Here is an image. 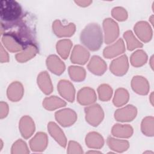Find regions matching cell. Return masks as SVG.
<instances>
[{
	"mask_svg": "<svg viewBox=\"0 0 154 154\" xmlns=\"http://www.w3.org/2000/svg\"><path fill=\"white\" fill-rule=\"evenodd\" d=\"M24 88L23 85L19 81L11 82L7 90L8 99L12 102H17L20 100L23 95Z\"/></svg>",
	"mask_w": 154,
	"mask_h": 154,
	"instance_id": "21",
	"label": "cell"
},
{
	"mask_svg": "<svg viewBox=\"0 0 154 154\" xmlns=\"http://www.w3.org/2000/svg\"><path fill=\"white\" fill-rule=\"evenodd\" d=\"M112 88L108 84H103L97 88L99 98L103 102H106L111 99L112 95Z\"/></svg>",
	"mask_w": 154,
	"mask_h": 154,
	"instance_id": "34",
	"label": "cell"
},
{
	"mask_svg": "<svg viewBox=\"0 0 154 154\" xmlns=\"http://www.w3.org/2000/svg\"><path fill=\"white\" fill-rule=\"evenodd\" d=\"M90 58V52L84 46L77 45L72 50L70 56V61L73 64L80 65L85 64Z\"/></svg>",
	"mask_w": 154,
	"mask_h": 154,
	"instance_id": "12",
	"label": "cell"
},
{
	"mask_svg": "<svg viewBox=\"0 0 154 154\" xmlns=\"http://www.w3.org/2000/svg\"><path fill=\"white\" fill-rule=\"evenodd\" d=\"M1 40L4 48L13 53L19 52L28 46L16 35L8 32L4 33L2 35Z\"/></svg>",
	"mask_w": 154,
	"mask_h": 154,
	"instance_id": "4",
	"label": "cell"
},
{
	"mask_svg": "<svg viewBox=\"0 0 154 154\" xmlns=\"http://www.w3.org/2000/svg\"><path fill=\"white\" fill-rule=\"evenodd\" d=\"M48 144V138L46 133L37 132L29 141V147L32 152H41L44 151Z\"/></svg>",
	"mask_w": 154,
	"mask_h": 154,
	"instance_id": "13",
	"label": "cell"
},
{
	"mask_svg": "<svg viewBox=\"0 0 154 154\" xmlns=\"http://www.w3.org/2000/svg\"><path fill=\"white\" fill-rule=\"evenodd\" d=\"M137 109L132 105H128L117 109L114 112L115 119L120 122H129L132 121L137 116Z\"/></svg>",
	"mask_w": 154,
	"mask_h": 154,
	"instance_id": "8",
	"label": "cell"
},
{
	"mask_svg": "<svg viewBox=\"0 0 154 154\" xmlns=\"http://www.w3.org/2000/svg\"><path fill=\"white\" fill-rule=\"evenodd\" d=\"M57 89L59 94L66 100L73 102L75 97V89L73 85L69 81L61 79L59 81Z\"/></svg>",
	"mask_w": 154,
	"mask_h": 154,
	"instance_id": "11",
	"label": "cell"
},
{
	"mask_svg": "<svg viewBox=\"0 0 154 154\" xmlns=\"http://www.w3.org/2000/svg\"><path fill=\"white\" fill-rule=\"evenodd\" d=\"M123 37L126 42L127 48L129 51H133L137 48L143 47V43L136 38L134 33L131 30L125 32L123 34Z\"/></svg>",
	"mask_w": 154,
	"mask_h": 154,
	"instance_id": "32",
	"label": "cell"
},
{
	"mask_svg": "<svg viewBox=\"0 0 154 154\" xmlns=\"http://www.w3.org/2000/svg\"><path fill=\"white\" fill-rule=\"evenodd\" d=\"M135 34L138 38L144 43H147L152 38V29L149 23L145 21H139L134 28Z\"/></svg>",
	"mask_w": 154,
	"mask_h": 154,
	"instance_id": "10",
	"label": "cell"
},
{
	"mask_svg": "<svg viewBox=\"0 0 154 154\" xmlns=\"http://www.w3.org/2000/svg\"><path fill=\"white\" fill-rule=\"evenodd\" d=\"M129 99V94L124 88H119L116 90L112 102L115 106L120 107L125 105Z\"/></svg>",
	"mask_w": 154,
	"mask_h": 154,
	"instance_id": "29",
	"label": "cell"
},
{
	"mask_svg": "<svg viewBox=\"0 0 154 154\" xmlns=\"http://www.w3.org/2000/svg\"><path fill=\"white\" fill-rule=\"evenodd\" d=\"M0 61L1 63H7L9 61V55L5 48L3 47L2 44L1 45L0 49Z\"/></svg>",
	"mask_w": 154,
	"mask_h": 154,
	"instance_id": "39",
	"label": "cell"
},
{
	"mask_svg": "<svg viewBox=\"0 0 154 154\" xmlns=\"http://www.w3.org/2000/svg\"><path fill=\"white\" fill-rule=\"evenodd\" d=\"M87 153H100L101 152H99V151H97V150H90V151H88L87 152Z\"/></svg>",
	"mask_w": 154,
	"mask_h": 154,
	"instance_id": "43",
	"label": "cell"
},
{
	"mask_svg": "<svg viewBox=\"0 0 154 154\" xmlns=\"http://www.w3.org/2000/svg\"><path fill=\"white\" fill-rule=\"evenodd\" d=\"M86 122L92 126H97L104 118V112L97 103L91 104L84 109Z\"/></svg>",
	"mask_w": 154,
	"mask_h": 154,
	"instance_id": "3",
	"label": "cell"
},
{
	"mask_svg": "<svg viewBox=\"0 0 154 154\" xmlns=\"http://www.w3.org/2000/svg\"><path fill=\"white\" fill-rule=\"evenodd\" d=\"M67 153H83L82 148L81 145L75 141H70L68 144Z\"/></svg>",
	"mask_w": 154,
	"mask_h": 154,
	"instance_id": "37",
	"label": "cell"
},
{
	"mask_svg": "<svg viewBox=\"0 0 154 154\" xmlns=\"http://www.w3.org/2000/svg\"><path fill=\"white\" fill-rule=\"evenodd\" d=\"M19 129L22 137L25 139H28L32 135L35 131V123L31 117L28 116H25L20 120Z\"/></svg>",
	"mask_w": 154,
	"mask_h": 154,
	"instance_id": "15",
	"label": "cell"
},
{
	"mask_svg": "<svg viewBox=\"0 0 154 154\" xmlns=\"http://www.w3.org/2000/svg\"><path fill=\"white\" fill-rule=\"evenodd\" d=\"M66 102L56 96L46 97L43 101V106L48 111H54L58 108L65 106Z\"/></svg>",
	"mask_w": 154,
	"mask_h": 154,
	"instance_id": "26",
	"label": "cell"
},
{
	"mask_svg": "<svg viewBox=\"0 0 154 154\" xmlns=\"http://www.w3.org/2000/svg\"><path fill=\"white\" fill-rule=\"evenodd\" d=\"M150 65L151 66V68L152 69H153V56L152 55L150 58Z\"/></svg>",
	"mask_w": 154,
	"mask_h": 154,
	"instance_id": "42",
	"label": "cell"
},
{
	"mask_svg": "<svg viewBox=\"0 0 154 154\" xmlns=\"http://www.w3.org/2000/svg\"><path fill=\"white\" fill-rule=\"evenodd\" d=\"M73 45L72 42L69 39H63L59 40L56 45L58 54L63 59H67Z\"/></svg>",
	"mask_w": 154,
	"mask_h": 154,
	"instance_id": "28",
	"label": "cell"
},
{
	"mask_svg": "<svg viewBox=\"0 0 154 154\" xmlns=\"http://www.w3.org/2000/svg\"><path fill=\"white\" fill-rule=\"evenodd\" d=\"M112 16L117 20L122 22L128 18L127 11L122 7H116L112 8L111 11Z\"/></svg>",
	"mask_w": 154,
	"mask_h": 154,
	"instance_id": "36",
	"label": "cell"
},
{
	"mask_svg": "<svg viewBox=\"0 0 154 154\" xmlns=\"http://www.w3.org/2000/svg\"><path fill=\"white\" fill-rule=\"evenodd\" d=\"M57 122L63 127H69L73 125L77 120V114L70 108H64L55 113Z\"/></svg>",
	"mask_w": 154,
	"mask_h": 154,
	"instance_id": "6",
	"label": "cell"
},
{
	"mask_svg": "<svg viewBox=\"0 0 154 154\" xmlns=\"http://www.w3.org/2000/svg\"><path fill=\"white\" fill-rule=\"evenodd\" d=\"M38 87L46 95L50 94L53 91V85L49 73L46 71L40 72L37 79Z\"/></svg>",
	"mask_w": 154,
	"mask_h": 154,
	"instance_id": "22",
	"label": "cell"
},
{
	"mask_svg": "<svg viewBox=\"0 0 154 154\" xmlns=\"http://www.w3.org/2000/svg\"><path fill=\"white\" fill-rule=\"evenodd\" d=\"M125 50L123 40L122 38H119L115 43L106 47L103 51V55L106 58H112L123 54Z\"/></svg>",
	"mask_w": 154,
	"mask_h": 154,
	"instance_id": "16",
	"label": "cell"
},
{
	"mask_svg": "<svg viewBox=\"0 0 154 154\" xmlns=\"http://www.w3.org/2000/svg\"><path fill=\"white\" fill-rule=\"evenodd\" d=\"M129 69L128 59L126 55H122L113 60L109 66L111 73L116 76H123Z\"/></svg>",
	"mask_w": 154,
	"mask_h": 154,
	"instance_id": "7",
	"label": "cell"
},
{
	"mask_svg": "<svg viewBox=\"0 0 154 154\" xmlns=\"http://www.w3.org/2000/svg\"><path fill=\"white\" fill-rule=\"evenodd\" d=\"M69 75L70 79L75 82H81L85 79L86 71L80 66H70L68 69Z\"/></svg>",
	"mask_w": 154,
	"mask_h": 154,
	"instance_id": "31",
	"label": "cell"
},
{
	"mask_svg": "<svg viewBox=\"0 0 154 154\" xmlns=\"http://www.w3.org/2000/svg\"><path fill=\"white\" fill-rule=\"evenodd\" d=\"M46 64L48 69L57 75H61L66 69L64 63L56 55H51L48 57Z\"/></svg>",
	"mask_w": 154,
	"mask_h": 154,
	"instance_id": "19",
	"label": "cell"
},
{
	"mask_svg": "<svg viewBox=\"0 0 154 154\" xmlns=\"http://www.w3.org/2000/svg\"><path fill=\"white\" fill-rule=\"evenodd\" d=\"M29 153V150L26 143L21 139L16 141L12 145L11 149V154H27Z\"/></svg>",
	"mask_w": 154,
	"mask_h": 154,
	"instance_id": "35",
	"label": "cell"
},
{
	"mask_svg": "<svg viewBox=\"0 0 154 154\" xmlns=\"http://www.w3.org/2000/svg\"><path fill=\"white\" fill-rule=\"evenodd\" d=\"M153 122L154 119L152 116H147L143 119L141 124V130L144 135L147 137L154 135Z\"/></svg>",
	"mask_w": 154,
	"mask_h": 154,
	"instance_id": "33",
	"label": "cell"
},
{
	"mask_svg": "<svg viewBox=\"0 0 154 154\" xmlns=\"http://www.w3.org/2000/svg\"><path fill=\"white\" fill-rule=\"evenodd\" d=\"M9 112V107L7 103L1 101L0 102V118L1 119L5 118Z\"/></svg>",
	"mask_w": 154,
	"mask_h": 154,
	"instance_id": "38",
	"label": "cell"
},
{
	"mask_svg": "<svg viewBox=\"0 0 154 154\" xmlns=\"http://www.w3.org/2000/svg\"><path fill=\"white\" fill-rule=\"evenodd\" d=\"M87 69L93 74L100 76L106 72L107 65L102 58L97 55H94L89 61Z\"/></svg>",
	"mask_w": 154,
	"mask_h": 154,
	"instance_id": "17",
	"label": "cell"
},
{
	"mask_svg": "<svg viewBox=\"0 0 154 154\" xmlns=\"http://www.w3.org/2000/svg\"><path fill=\"white\" fill-rule=\"evenodd\" d=\"M153 15H152V16H151V17L149 18V20L151 21V23H152V25H153Z\"/></svg>",
	"mask_w": 154,
	"mask_h": 154,
	"instance_id": "44",
	"label": "cell"
},
{
	"mask_svg": "<svg viewBox=\"0 0 154 154\" xmlns=\"http://www.w3.org/2000/svg\"><path fill=\"white\" fill-rule=\"evenodd\" d=\"M106 142L109 149L119 153L126 151L129 147V141L125 140H120L109 137L107 138Z\"/></svg>",
	"mask_w": 154,
	"mask_h": 154,
	"instance_id": "27",
	"label": "cell"
},
{
	"mask_svg": "<svg viewBox=\"0 0 154 154\" xmlns=\"http://www.w3.org/2000/svg\"><path fill=\"white\" fill-rule=\"evenodd\" d=\"M131 87L134 92L140 95H146L150 89L148 81L142 76H135L131 80Z\"/></svg>",
	"mask_w": 154,
	"mask_h": 154,
	"instance_id": "18",
	"label": "cell"
},
{
	"mask_svg": "<svg viewBox=\"0 0 154 154\" xmlns=\"http://www.w3.org/2000/svg\"><path fill=\"white\" fill-rule=\"evenodd\" d=\"M149 99H150V103L152 104V105L153 106V93L152 92L150 96V97H149Z\"/></svg>",
	"mask_w": 154,
	"mask_h": 154,
	"instance_id": "41",
	"label": "cell"
},
{
	"mask_svg": "<svg viewBox=\"0 0 154 154\" xmlns=\"http://www.w3.org/2000/svg\"><path fill=\"white\" fill-rule=\"evenodd\" d=\"M22 9L20 4L14 0H2L0 2V17L1 23H11L21 19Z\"/></svg>",
	"mask_w": 154,
	"mask_h": 154,
	"instance_id": "2",
	"label": "cell"
},
{
	"mask_svg": "<svg viewBox=\"0 0 154 154\" xmlns=\"http://www.w3.org/2000/svg\"><path fill=\"white\" fill-rule=\"evenodd\" d=\"M103 34L100 25L96 23L88 24L81 31L80 41L88 49L96 51L103 43Z\"/></svg>",
	"mask_w": 154,
	"mask_h": 154,
	"instance_id": "1",
	"label": "cell"
},
{
	"mask_svg": "<svg viewBox=\"0 0 154 154\" xmlns=\"http://www.w3.org/2000/svg\"><path fill=\"white\" fill-rule=\"evenodd\" d=\"M133 128L129 125H122L117 123L114 125L111 129L112 135L117 138H128L133 134Z\"/></svg>",
	"mask_w": 154,
	"mask_h": 154,
	"instance_id": "25",
	"label": "cell"
},
{
	"mask_svg": "<svg viewBox=\"0 0 154 154\" xmlns=\"http://www.w3.org/2000/svg\"><path fill=\"white\" fill-rule=\"evenodd\" d=\"M147 61L146 53L141 49H138L133 52L130 57V61L132 66L135 67L143 66Z\"/></svg>",
	"mask_w": 154,
	"mask_h": 154,
	"instance_id": "30",
	"label": "cell"
},
{
	"mask_svg": "<svg viewBox=\"0 0 154 154\" xmlns=\"http://www.w3.org/2000/svg\"><path fill=\"white\" fill-rule=\"evenodd\" d=\"M38 49L35 43L29 44L23 51L16 54V59L19 63H25L31 60L38 53Z\"/></svg>",
	"mask_w": 154,
	"mask_h": 154,
	"instance_id": "24",
	"label": "cell"
},
{
	"mask_svg": "<svg viewBox=\"0 0 154 154\" xmlns=\"http://www.w3.org/2000/svg\"><path fill=\"white\" fill-rule=\"evenodd\" d=\"M2 146H3V142H2V140H1V147H0V151L2 150Z\"/></svg>",
	"mask_w": 154,
	"mask_h": 154,
	"instance_id": "45",
	"label": "cell"
},
{
	"mask_svg": "<svg viewBox=\"0 0 154 154\" xmlns=\"http://www.w3.org/2000/svg\"><path fill=\"white\" fill-rule=\"evenodd\" d=\"M85 142L88 148L93 149H100L104 145L103 137L97 132L88 133L85 137Z\"/></svg>",
	"mask_w": 154,
	"mask_h": 154,
	"instance_id": "23",
	"label": "cell"
},
{
	"mask_svg": "<svg viewBox=\"0 0 154 154\" xmlns=\"http://www.w3.org/2000/svg\"><path fill=\"white\" fill-rule=\"evenodd\" d=\"M75 2L79 6L82 7H86L89 6L91 3L92 1L90 0H82V1H75Z\"/></svg>",
	"mask_w": 154,
	"mask_h": 154,
	"instance_id": "40",
	"label": "cell"
},
{
	"mask_svg": "<svg viewBox=\"0 0 154 154\" xmlns=\"http://www.w3.org/2000/svg\"><path fill=\"white\" fill-rule=\"evenodd\" d=\"M48 130L51 136L63 147L67 146V139L62 129L55 122H50L48 124Z\"/></svg>",
	"mask_w": 154,
	"mask_h": 154,
	"instance_id": "20",
	"label": "cell"
},
{
	"mask_svg": "<svg viewBox=\"0 0 154 154\" xmlns=\"http://www.w3.org/2000/svg\"><path fill=\"white\" fill-rule=\"evenodd\" d=\"M52 30L58 37H69L74 34L76 26L73 23H70L67 25H63L61 21L57 19L52 23Z\"/></svg>",
	"mask_w": 154,
	"mask_h": 154,
	"instance_id": "9",
	"label": "cell"
},
{
	"mask_svg": "<svg viewBox=\"0 0 154 154\" xmlns=\"http://www.w3.org/2000/svg\"><path fill=\"white\" fill-rule=\"evenodd\" d=\"M97 99L95 91L88 87L80 89L77 94V100L82 105H90L94 103Z\"/></svg>",
	"mask_w": 154,
	"mask_h": 154,
	"instance_id": "14",
	"label": "cell"
},
{
	"mask_svg": "<svg viewBox=\"0 0 154 154\" xmlns=\"http://www.w3.org/2000/svg\"><path fill=\"white\" fill-rule=\"evenodd\" d=\"M104 42L109 45L115 42L119 35V27L117 23L111 18H106L103 22Z\"/></svg>",
	"mask_w": 154,
	"mask_h": 154,
	"instance_id": "5",
	"label": "cell"
}]
</instances>
